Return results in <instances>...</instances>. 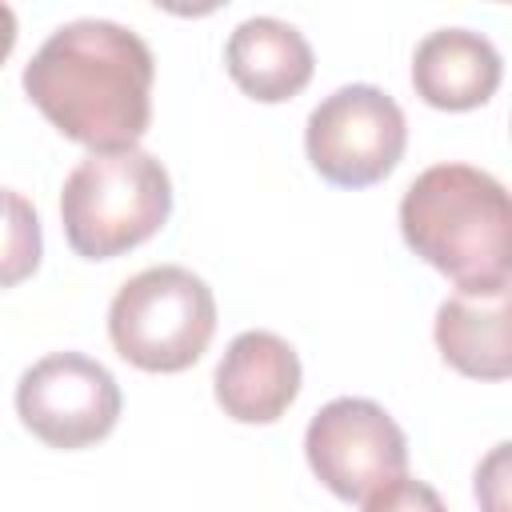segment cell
I'll return each instance as SVG.
<instances>
[{
  "instance_id": "obj_10",
  "label": "cell",
  "mask_w": 512,
  "mask_h": 512,
  "mask_svg": "<svg viewBox=\"0 0 512 512\" xmlns=\"http://www.w3.org/2000/svg\"><path fill=\"white\" fill-rule=\"evenodd\" d=\"M224 68L244 96L260 104H280L308 88L316 56L296 24L280 16H248L232 28L224 44Z\"/></svg>"
},
{
  "instance_id": "obj_14",
  "label": "cell",
  "mask_w": 512,
  "mask_h": 512,
  "mask_svg": "<svg viewBox=\"0 0 512 512\" xmlns=\"http://www.w3.org/2000/svg\"><path fill=\"white\" fill-rule=\"evenodd\" d=\"M16 36H20V24H16V12L8 4H0V64L12 56L16 48Z\"/></svg>"
},
{
  "instance_id": "obj_3",
  "label": "cell",
  "mask_w": 512,
  "mask_h": 512,
  "mask_svg": "<svg viewBox=\"0 0 512 512\" xmlns=\"http://www.w3.org/2000/svg\"><path fill=\"white\" fill-rule=\"evenodd\" d=\"M172 212L168 168L144 148L88 152L64 180L60 220L76 256L112 260L152 240Z\"/></svg>"
},
{
  "instance_id": "obj_13",
  "label": "cell",
  "mask_w": 512,
  "mask_h": 512,
  "mask_svg": "<svg viewBox=\"0 0 512 512\" xmlns=\"http://www.w3.org/2000/svg\"><path fill=\"white\" fill-rule=\"evenodd\" d=\"M364 512H448L440 492L416 476H392L364 496Z\"/></svg>"
},
{
  "instance_id": "obj_2",
  "label": "cell",
  "mask_w": 512,
  "mask_h": 512,
  "mask_svg": "<svg viewBox=\"0 0 512 512\" xmlns=\"http://www.w3.org/2000/svg\"><path fill=\"white\" fill-rule=\"evenodd\" d=\"M404 244L456 284L488 292L512 280L508 188L472 164H432L400 196Z\"/></svg>"
},
{
  "instance_id": "obj_5",
  "label": "cell",
  "mask_w": 512,
  "mask_h": 512,
  "mask_svg": "<svg viewBox=\"0 0 512 512\" xmlns=\"http://www.w3.org/2000/svg\"><path fill=\"white\" fill-rule=\"evenodd\" d=\"M408 144L404 108L376 84H344L328 92L304 124L308 164L336 188H368L384 180Z\"/></svg>"
},
{
  "instance_id": "obj_7",
  "label": "cell",
  "mask_w": 512,
  "mask_h": 512,
  "mask_svg": "<svg viewBox=\"0 0 512 512\" xmlns=\"http://www.w3.org/2000/svg\"><path fill=\"white\" fill-rule=\"evenodd\" d=\"M304 456L332 496L364 500L392 476H404L408 440L376 400L336 396L308 420Z\"/></svg>"
},
{
  "instance_id": "obj_12",
  "label": "cell",
  "mask_w": 512,
  "mask_h": 512,
  "mask_svg": "<svg viewBox=\"0 0 512 512\" xmlns=\"http://www.w3.org/2000/svg\"><path fill=\"white\" fill-rule=\"evenodd\" d=\"M44 236L32 200L0 184V288L24 284L40 268Z\"/></svg>"
},
{
  "instance_id": "obj_9",
  "label": "cell",
  "mask_w": 512,
  "mask_h": 512,
  "mask_svg": "<svg viewBox=\"0 0 512 512\" xmlns=\"http://www.w3.org/2000/svg\"><path fill=\"white\" fill-rule=\"evenodd\" d=\"M504 76L500 52L484 32L436 28L412 52V88L424 104L444 112H468L496 96Z\"/></svg>"
},
{
  "instance_id": "obj_4",
  "label": "cell",
  "mask_w": 512,
  "mask_h": 512,
  "mask_svg": "<svg viewBox=\"0 0 512 512\" xmlns=\"http://www.w3.org/2000/svg\"><path fill=\"white\" fill-rule=\"evenodd\" d=\"M216 332V296L184 264H152L124 280L108 304V340L140 372L192 368Z\"/></svg>"
},
{
  "instance_id": "obj_8",
  "label": "cell",
  "mask_w": 512,
  "mask_h": 512,
  "mask_svg": "<svg viewBox=\"0 0 512 512\" xmlns=\"http://www.w3.org/2000/svg\"><path fill=\"white\" fill-rule=\"evenodd\" d=\"M300 376V356L284 336L248 328L220 356L212 392L224 416H232L236 424H272L292 408Z\"/></svg>"
},
{
  "instance_id": "obj_1",
  "label": "cell",
  "mask_w": 512,
  "mask_h": 512,
  "mask_svg": "<svg viewBox=\"0 0 512 512\" xmlns=\"http://www.w3.org/2000/svg\"><path fill=\"white\" fill-rule=\"evenodd\" d=\"M156 60L140 32L84 16L60 24L24 64V96L88 152L136 148L152 124Z\"/></svg>"
},
{
  "instance_id": "obj_6",
  "label": "cell",
  "mask_w": 512,
  "mask_h": 512,
  "mask_svg": "<svg viewBox=\"0 0 512 512\" xmlns=\"http://www.w3.org/2000/svg\"><path fill=\"white\" fill-rule=\"evenodd\" d=\"M116 376L84 352H48L16 380V416L48 448L76 452L100 444L120 420Z\"/></svg>"
},
{
  "instance_id": "obj_11",
  "label": "cell",
  "mask_w": 512,
  "mask_h": 512,
  "mask_svg": "<svg viewBox=\"0 0 512 512\" xmlns=\"http://www.w3.org/2000/svg\"><path fill=\"white\" fill-rule=\"evenodd\" d=\"M436 348L448 368L472 380H508L512 372V300L508 284L488 292H452L436 308Z\"/></svg>"
}]
</instances>
